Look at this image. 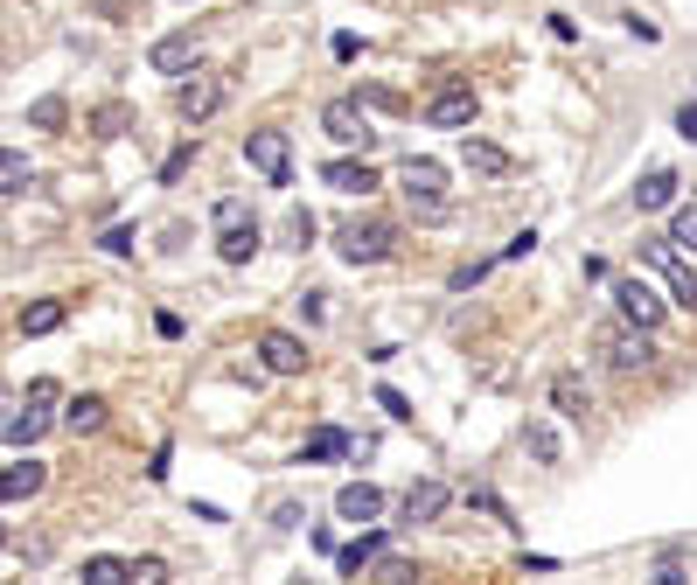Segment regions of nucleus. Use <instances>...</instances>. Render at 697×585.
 Instances as JSON below:
<instances>
[{"instance_id": "423d86ee", "label": "nucleus", "mask_w": 697, "mask_h": 585, "mask_svg": "<svg viewBox=\"0 0 697 585\" xmlns=\"http://www.w3.org/2000/svg\"><path fill=\"white\" fill-rule=\"evenodd\" d=\"M614 307H621V321H635V328H663V314H669V300L656 286H641V279H614Z\"/></svg>"}, {"instance_id": "2eb2a0df", "label": "nucleus", "mask_w": 697, "mask_h": 585, "mask_svg": "<svg viewBox=\"0 0 697 585\" xmlns=\"http://www.w3.org/2000/svg\"><path fill=\"white\" fill-rule=\"evenodd\" d=\"M321 181H328L335 196H370V189H377V168H370V161H328Z\"/></svg>"}, {"instance_id": "4c0bfd02", "label": "nucleus", "mask_w": 697, "mask_h": 585, "mask_svg": "<svg viewBox=\"0 0 697 585\" xmlns=\"http://www.w3.org/2000/svg\"><path fill=\"white\" fill-rule=\"evenodd\" d=\"M0 551H8V529H0Z\"/></svg>"}, {"instance_id": "7c9ffc66", "label": "nucleus", "mask_w": 697, "mask_h": 585, "mask_svg": "<svg viewBox=\"0 0 697 585\" xmlns=\"http://www.w3.org/2000/svg\"><path fill=\"white\" fill-rule=\"evenodd\" d=\"M300 314H307V328H321V321H328V292L307 286V292H300Z\"/></svg>"}, {"instance_id": "c756f323", "label": "nucleus", "mask_w": 697, "mask_h": 585, "mask_svg": "<svg viewBox=\"0 0 697 585\" xmlns=\"http://www.w3.org/2000/svg\"><path fill=\"white\" fill-rule=\"evenodd\" d=\"M524 446H530V460H545V467H551V460L565 454V446H558V433H551V425H530V433H524Z\"/></svg>"}, {"instance_id": "f3484780", "label": "nucleus", "mask_w": 697, "mask_h": 585, "mask_svg": "<svg viewBox=\"0 0 697 585\" xmlns=\"http://www.w3.org/2000/svg\"><path fill=\"white\" fill-rule=\"evenodd\" d=\"M440 516H447V482H411L405 523H440Z\"/></svg>"}, {"instance_id": "c85d7f7f", "label": "nucleus", "mask_w": 697, "mask_h": 585, "mask_svg": "<svg viewBox=\"0 0 697 585\" xmlns=\"http://www.w3.org/2000/svg\"><path fill=\"white\" fill-rule=\"evenodd\" d=\"M315 230H321V224L307 217V209H287V224H279V237H287L293 251H307V245H315Z\"/></svg>"}, {"instance_id": "f704fd0d", "label": "nucleus", "mask_w": 697, "mask_h": 585, "mask_svg": "<svg viewBox=\"0 0 697 585\" xmlns=\"http://www.w3.org/2000/svg\"><path fill=\"white\" fill-rule=\"evenodd\" d=\"M230 217H251V202H245V196H223V202H217V217H210V224H230Z\"/></svg>"}, {"instance_id": "c9c22d12", "label": "nucleus", "mask_w": 697, "mask_h": 585, "mask_svg": "<svg viewBox=\"0 0 697 585\" xmlns=\"http://www.w3.org/2000/svg\"><path fill=\"white\" fill-rule=\"evenodd\" d=\"M189 161H196V140H189V147H175V153H168V168H161V175H168V181H175V175H182V168H189Z\"/></svg>"}, {"instance_id": "0eeeda50", "label": "nucleus", "mask_w": 697, "mask_h": 585, "mask_svg": "<svg viewBox=\"0 0 697 585\" xmlns=\"http://www.w3.org/2000/svg\"><path fill=\"white\" fill-rule=\"evenodd\" d=\"M321 132H328L335 147H370V140H377L356 98H328V105H321Z\"/></svg>"}, {"instance_id": "aec40b11", "label": "nucleus", "mask_w": 697, "mask_h": 585, "mask_svg": "<svg viewBox=\"0 0 697 585\" xmlns=\"http://www.w3.org/2000/svg\"><path fill=\"white\" fill-rule=\"evenodd\" d=\"M98 425H106V397H70V412H63V433L70 439H84V433H98Z\"/></svg>"}, {"instance_id": "412c9836", "label": "nucleus", "mask_w": 697, "mask_h": 585, "mask_svg": "<svg viewBox=\"0 0 697 585\" xmlns=\"http://www.w3.org/2000/svg\"><path fill=\"white\" fill-rule=\"evenodd\" d=\"M551 405H558L565 418H586V412H593V390H586V377H572V369H565V377H551Z\"/></svg>"}, {"instance_id": "39448f33", "label": "nucleus", "mask_w": 697, "mask_h": 585, "mask_svg": "<svg viewBox=\"0 0 697 585\" xmlns=\"http://www.w3.org/2000/svg\"><path fill=\"white\" fill-rule=\"evenodd\" d=\"M245 161L266 175L272 189H287V181H293V140L279 126H266V132H251V140H245Z\"/></svg>"}, {"instance_id": "f257e3e1", "label": "nucleus", "mask_w": 697, "mask_h": 585, "mask_svg": "<svg viewBox=\"0 0 697 585\" xmlns=\"http://www.w3.org/2000/svg\"><path fill=\"white\" fill-rule=\"evenodd\" d=\"M398 189H405V202H411V217H419V224H440L447 217V168L440 161L405 153V161H398Z\"/></svg>"}, {"instance_id": "a211bd4d", "label": "nucleus", "mask_w": 697, "mask_h": 585, "mask_svg": "<svg viewBox=\"0 0 697 585\" xmlns=\"http://www.w3.org/2000/svg\"><path fill=\"white\" fill-rule=\"evenodd\" d=\"M460 161H468L475 175H509V168H516V161H509V153H502L496 140H475V132L460 140Z\"/></svg>"}, {"instance_id": "a878e982", "label": "nucleus", "mask_w": 697, "mask_h": 585, "mask_svg": "<svg viewBox=\"0 0 697 585\" xmlns=\"http://www.w3.org/2000/svg\"><path fill=\"white\" fill-rule=\"evenodd\" d=\"M63 119H70L63 98H36V105H29V126H36V132H63Z\"/></svg>"}, {"instance_id": "473e14b6", "label": "nucleus", "mask_w": 697, "mask_h": 585, "mask_svg": "<svg viewBox=\"0 0 697 585\" xmlns=\"http://www.w3.org/2000/svg\"><path fill=\"white\" fill-rule=\"evenodd\" d=\"M356 105H377V112H398L405 98H398V91H384V85H370V91H356Z\"/></svg>"}, {"instance_id": "6ab92c4d", "label": "nucleus", "mask_w": 697, "mask_h": 585, "mask_svg": "<svg viewBox=\"0 0 697 585\" xmlns=\"http://www.w3.org/2000/svg\"><path fill=\"white\" fill-rule=\"evenodd\" d=\"M677 189H684V181L669 175V168H649V175H641V189H635V209H669V202H677Z\"/></svg>"}, {"instance_id": "bb28decb", "label": "nucleus", "mask_w": 697, "mask_h": 585, "mask_svg": "<svg viewBox=\"0 0 697 585\" xmlns=\"http://www.w3.org/2000/svg\"><path fill=\"white\" fill-rule=\"evenodd\" d=\"M669 245H677L684 258H697V202H690V209H677V217H669Z\"/></svg>"}, {"instance_id": "4be33fe9", "label": "nucleus", "mask_w": 697, "mask_h": 585, "mask_svg": "<svg viewBox=\"0 0 697 585\" xmlns=\"http://www.w3.org/2000/svg\"><path fill=\"white\" fill-rule=\"evenodd\" d=\"M0 433H8L14 446H36V439L49 433V405H29V412H14L8 425H0Z\"/></svg>"}, {"instance_id": "e433bc0d", "label": "nucleus", "mask_w": 697, "mask_h": 585, "mask_svg": "<svg viewBox=\"0 0 697 585\" xmlns=\"http://www.w3.org/2000/svg\"><path fill=\"white\" fill-rule=\"evenodd\" d=\"M677 132H684L690 147H697V105H684V112H677Z\"/></svg>"}, {"instance_id": "b1692460", "label": "nucleus", "mask_w": 697, "mask_h": 585, "mask_svg": "<svg viewBox=\"0 0 697 585\" xmlns=\"http://www.w3.org/2000/svg\"><path fill=\"white\" fill-rule=\"evenodd\" d=\"M57 328H63V300H36L21 314V335H57Z\"/></svg>"}, {"instance_id": "ddd939ff", "label": "nucleus", "mask_w": 697, "mask_h": 585, "mask_svg": "<svg viewBox=\"0 0 697 585\" xmlns=\"http://www.w3.org/2000/svg\"><path fill=\"white\" fill-rule=\"evenodd\" d=\"M251 251H258V224H251V217L217 224V258H223V265H251Z\"/></svg>"}, {"instance_id": "20e7f679", "label": "nucleus", "mask_w": 697, "mask_h": 585, "mask_svg": "<svg viewBox=\"0 0 697 585\" xmlns=\"http://www.w3.org/2000/svg\"><path fill=\"white\" fill-rule=\"evenodd\" d=\"M391 245H398V230H391V224H377V217L335 230V251H342L349 265H384V258H391Z\"/></svg>"}, {"instance_id": "393cba45", "label": "nucleus", "mask_w": 697, "mask_h": 585, "mask_svg": "<svg viewBox=\"0 0 697 585\" xmlns=\"http://www.w3.org/2000/svg\"><path fill=\"white\" fill-rule=\"evenodd\" d=\"M77 578H84V585H126V557L98 551V557H84V572H77Z\"/></svg>"}, {"instance_id": "cd10ccee", "label": "nucleus", "mask_w": 697, "mask_h": 585, "mask_svg": "<svg viewBox=\"0 0 697 585\" xmlns=\"http://www.w3.org/2000/svg\"><path fill=\"white\" fill-rule=\"evenodd\" d=\"M335 454H349V439L335 433V425H321V433H315V439L300 446V460H335Z\"/></svg>"}, {"instance_id": "dca6fc26", "label": "nucleus", "mask_w": 697, "mask_h": 585, "mask_svg": "<svg viewBox=\"0 0 697 585\" xmlns=\"http://www.w3.org/2000/svg\"><path fill=\"white\" fill-rule=\"evenodd\" d=\"M335 516H342V523H377L384 516V495L370 482H349L342 495H335Z\"/></svg>"}, {"instance_id": "f8f14e48", "label": "nucleus", "mask_w": 697, "mask_h": 585, "mask_svg": "<svg viewBox=\"0 0 697 585\" xmlns=\"http://www.w3.org/2000/svg\"><path fill=\"white\" fill-rule=\"evenodd\" d=\"M384 551H391V537H384V529H364L356 544H342V551H335V572H342V578H364V565H377Z\"/></svg>"}, {"instance_id": "2f4dec72", "label": "nucleus", "mask_w": 697, "mask_h": 585, "mask_svg": "<svg viewBox=\"0 0 697 585\" xmlns=\"http://www.w3.org/2000/svg\"><path fill=\"white\" fill-rule=\"evenodd\" d=\"M126 578H140V585H161V578H168V565H161V557H133V565H126Z\"/></svg>"}, {"instance_id": "f03ea898", "label": "nucleus", "mask_w": 697, "mask_h": 585, "mask_svg": "<svg viewBox=\"0 0 697 585\" xmlns=\"http://www.w3.org/2000/svg\"><path fill=\"white\" fill-rule=\"evenodd\" d=\"M641 258L656 265L663 272V286H669V300L677 307H690L697 314V258H684L677 245H669V237H641Z\"/></svg>"}, {"instance_id": "4468645a", "label": "nucleus", "mask_w": 697, "mask_h": 585, "mask_svg": "<svg viewBox=\"0 0 697 585\" xmlns=\"http://www.w3.org/2000/svg\"><path fill=\"white\" fill-rule=\"evenodd\" d=\"M49 482V467L36 460V454H21L14 467H0V502H21V495H36Z\"/></svg>"}, {"instance_id": "5701e85b", "label": "nucleus", "mask_w": 697, "mask_h": 585, "mask_svg": "<svg viewBox=\"0 0 697 585\" xmlns=\"http://www.w3.org/2000/svg\"><path fill=\"white\" fill-rule=\"evenodd\" d=\"M36 181V168H29V153H14V147H0V196H21Z\"/></svg>"}, {"instance_id": "1a4fd4ad", "label": "nucleus", "mask_w": 697, "mask_h": 585, "mask_svg": "<svg viewBox=\"0 0 697 585\" xmlns=\"http://www.w3.org/2000/svg\"><path fill=\"white\" fill-rule=\"evenodd\" d=\"M258 356H266L272 377H300V369H307V341L287 335V328H266V335H258Z\"/></svg>"}, {"instance_id": "9d476101", "label": "nucleus", "mask_w": 697, "mask_h": 585, "mask_svg": "<svg viewBox=\"0 0 697 585\" xmlns=\"http://www.w3.org/2000/svg\"><path fill=\"white\" fill-rule=\"evenodd\" d=\"M196 57H202V42H196V29H175V36H161V42H153V70H161V77H182V70H196Z\"/></svg>"}, {"instance_id": "6e6552de", "label": "nucleus", "mask_w": 697, "mask_h": 585, "mask_svg": "<svg viewBox=\"0 0 697 585\" xmlns=\"http://www.w3.org/2000/svg\"><path fill=\"white\" fill-rule=\"evenodd\" d=\"M426 119L440 126V132H460V126H475V85H440L426 105Z\"/></svg>"}, {"instance_id": "7ed1b4c3", "label": "nucleus", "mask_w": 697, "mask_h": 585, "mask_svg": "<svg viewBox=\"0 0 697 585\" xmlns=\"http://www.w3.org/2000/svg\"><path fill=\"white\" fill-rule=\"evenodd\" d=\"M600 349H607V363L621 369V377H641V369H656V335H649V328H635V321H614V328L600 335Z\"/></svg>"}, {"instance_id": "72a5a7b5", "label": "nucleus", "mask_w": 697, "mask_h": 585, "mask_svg": "<svg viewBox=\"0 0 697 585\" xmlns=\"http://www.w3.org/2000/svg\"><path fill=\"white\" fill-rule=\"evenodd\" d=\"M106 251H112V258L133 251V224H112V230H106Z\"/></svg>"}, {"instance_id": "9b49d317", "label": "nucleus", "mask_w": 697, "mask_h": 585, "mask_svg": "<svg viewBox=\"0 0 697 585\" xmlns=\"http://www.w3.org/2000/svg\"><path fill=\"white\" fill-rule=\"evenodd\" d=\"M217 105H223V85H217V77H189V85L175 91V112H182L189 126H202V119L217 112Z\"/></svg>"}]
</instances>
